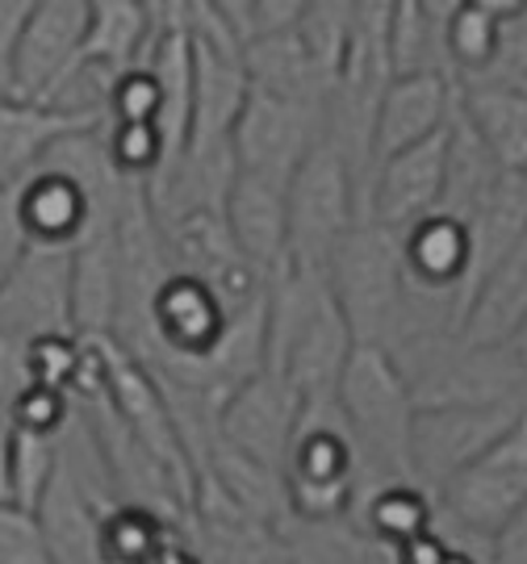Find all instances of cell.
Wrapping results in <instances>:
<instances>
[{"instance_id":"836d02e7","label":"cell","mask_w":527,"mask_h":564,"mask_svg":"<svg viewBox=\"0 0 527 564\" xmlns=\"http://www.w3.org/2000/svg\"><path fill=\"white\" fill-rule=\"evenodd\" d=\"M498 561L527 564V502H524V510L503 527V535H498Z\"/></svg>"},{"instance_id":"9a60e30c","label":"cell","mask_w":527,"mask_h":564,"mask_svg":"<svg viewBox=\"0 0 527 564\" xmlns=\"http://www.w3.org/2000/svg\"><path fill=\"white\" fill-rule=\"evenodd\" d=\"M244 59L256 88H268V93L289 97V101L323 105V109L331 101V93H335V80H340L323 63V55L310 46L302 25L251 34Z\"/></svg>"},{"instance_id":"4316f807","label":"cell","mask_w":527,"mask_h":564,"mask_svg":"<svg viewBox=\"0 0 527 564\" xmlns=\"http://www.w3.org/2000/svg\"><path fill=\"white\" fill-rule=\"evenodd\" d=\"M4 414H9L13 426H30V431H42V435H63V426L72 423V414H76V393L60 389V384L25 381L4 402Z\"/></svg>"},{"instance_id":"7402d4cb","label":"cell","mask_w":527,"mask_h":564,"mask_svg":"<svg viewBox=\"0 0 527 564\" xmlns=\"http://www.w3.org/2000/svg\"><path fill=\"white\" fill-rule=\"evenodd\" d=\"M155 39H160V30H155L147 0H93V21H88L80 59L101 63L122 76L126 67L147 59Z\"/></svg>"},{"instance_id":"7a4b0ae2","label":"cell","mask_w":527,"mask_h":564,"mask_svg":"<svg viewBox=\"0 0 527 564\" xmlns=\"http://www.w3.org/2000/svg\"><path fill=\"white\" fill-rule=\"evenodd\" d=\"M527 502V410L498 444L435 494V531L461 561H498V535Z\"/></svg>"},{"instance_id":"2e32d148","label":"cell","mask_w":527,"mask_h":564,"mask_svg":"<svg viewBox=\"0 0 527 564\" xmlns=\"http://www.w3.org/2000/svg\"><path fill=\"white\" fill-rule=\"evenodd\" d=\"M101 113H76L55 101H30V97H4L0 101V181L13 184L34 172L67 134L105 126Z\"/></svg>"},{"instance_id":"d6a6232c","label":"cell","mask_w":527,"mask_h":564,"mask_svg":"<svg viewBox=\"0 0 527 564\" xmlns=\"http://www.w3.org/2000/svg\"><path fill=\"white\" fill-rule=\"evenodd\" d=\"M42 9V0H0V51H9L30 18Z\"/></svg>"},{"instance_id":"74e56055","label":"cell","mask_w":527,"mask_h":564,"mask_svg":"<svg viewBox=\"0 0 527 564\" xmlns=\"http://www.w3.org/2000/svg\"><path fill=\"white\" fill-rule=\"evenodd\" d=\"M510 347H515V356L524 360V368H527V318H524V326L510 335Z\"/></svg>"},{"instance_id":"603a6c76","label":"cell","mask_w":527,"mask_h":564,"mask_svg":"<svg viewBox=\"0 0 527 564\" xmlns=\"http://www.w3.org/2000/svg\"><path fill=\"white\" fill-rule=\"evenodd\" d=\"M527 318V230L524 239L510 247L503 263L477 289L473 310H469L465 335L477 343H510V335Z\"/></svg>"},{"instance_id":"5b68a950","label":"cell","mask_w":527,"mask_h":564,"mask_svg":"<svg viewBox=\"0 0 527 564\" xmlns=\"http://www.w3.org/2000/svg\"><path fill=\"white\" fill-rule=\"evenodd\" d=\"M361 218H365V184L340 151V142L323 134L289 184V263L326 272L340 239Z\"/></svg>"},{"instance_id":"4dcf8cb0","label":"cell","mask_w":527,"mask_h":564,"mask_svg":"<svg viewBox=\"0 0 527 564\" xmlns=\"http://www.w3.org/2000/svg\"><path fill=\"white\" fill-rule=\"evenodd\" d=\"M494 72H503V76L527 88V9L503 25V51L494 59Z\"/></svg>"},{"instance_id":"8fae6325","label":"cell","mask_w":527,"mask_h":564,"mask_svg":"<svg viewBox=\"0 0 527 564\" xmlns=\"http://www.w3.org/2000/svg\"><path fill=\"white\" fill-rule=\"evenodd\" d=\"M302 410L305 398L293 389V381L264 368L226 398L223 414H218V435L247 456L284 468L298 423H302Z\"/></svg>"},{"instance_id":"30bf717a","label":"cell","mask_w":527,"mask_h":564,"mask_svg":"<svg viewBox=\"0 0 527 564\" xmlns=\"http://www.w3.org/2000/svg\"><path fill=\"white\" fill-rule=\"evenodd\" d=\"M88 21H93V0H42V9L18 34V42L0 51L4 97L42 101L63 80V72L80 59Z\"/></svg>"},{"instance_id":"7c38bea8","label":"cell","mask_w":527,"mask_h":564,"mask_svg":"<svg viewBox=\"0 0 527 564\" xmlns=\"http://www.w3.org/2000/svg\"><path fill=\"white\" fill-rule=\"evenodd\" d=\"M448 188V126L431 139L402 147L373 167L365 188V218L410 230L444 205Z\"/></svg>"},{"instance_id":"f1b7e54d","label":"cell","mask_w":527,"mask_h":564,"mask_svg":"<svg viewBox=\"0 0 527 564\" xmlns=\"http://www.w3.org/2000/svg\"><path fill=\"white\" fill-rule=\"evenodd\" d=\"M0 564H55L39 510L0 502Z\"/></svg>"},{"instance_id":"cb8c5ba5","label":"cell","mask_w":527,"mask_h":564,"mask_svg":"<svg viewBox=\"0 0 527 564\" xmlns=\"http://www.w3.org/2000/svg\"><path fill=\"white\" fill-rule=\"evenodd\" d=\"M55 473H60V435H42V431L9 423L4 431V502L39 510Z\"/></svg>"},{"instance_id":"d590c367","label":"cell","mask_w":527,"mask_h":564,"mask_svg":"<svg viewBox=\"0 0 527 564\" xmlns=\"http://www.w3.org/2000/svg\"><path fill=\"white\" fill-rule=\"evenodd\" d=\"M461 4H465V0H423V9L431 13V18H435V25H440V30H444L448 21H452V13H456Z\"/></svg>"},{"instance_id":"277c9868","label":"cell","mask_w":527,"mask_h":564,"mask_svg":"<svg viewBox=\"0 0 527 564\" xmlns=\"http://www.w3.org/2000/svg\"><path fill=\"white\" fill-rule=\"evenodd\" d=\"M284 481H289V506L302 519L352 514L365 481V452L340 398L305 402L289 460H284Z\"/></svg>"},{"instance_id":"6da1fadb","label":"cell","mask_w":527,"mask_h":564,"mask_svg":"<svg viewBox=\"0 0 527 564\" xmlns=\"http://www.w3.org/2000/svg\"><path fill=\"white\" fill-rule=\"evenodd\" d=\"M340 405L365 452V485L415 481V414L419 398L398 356L381 343H356L340 381Z\"/></svg>"},{"instance_id":"484cf974","label":"cell","mask_w":527,"mask_h":564,"mask_svg":"<svg viewBox=\"0 0 527 564\" xmlns=\"http://www.w3.org/2000/svg\"><path fill=\"white\" fill-rule=\"evenodd\" d=\"M105 139H109V155H114V163H118V172H122L126 181L147 184L172 155V142L163 134V126L147 118L105 121Z\"/></svg>"},{"instance_id":"4fadbf2b","label":"cell","mask_w":527,"mask_h":564,"mask_svg":"<svg viewBox=\"0 0 527 564\" xmlns=\"http://www.w3.org/2000/svg\"><path fill=\"white\" fill-rule=\"evenodd\" d=\"M456 97H461V76L452 72H394L377 105L373 167L402 147L440 134L456 113Z\"/></svg>"},{"instance_id":"3957f363","label":"cell","mask_w":527,"mask_h":564,"mask_svg":"<svg viewBox=\"0 0 527 564\" xmlns=\"http://www.w3.org/2000/svg\"><path fill=\"white\" fill-rule=\"evenodd\" d=\"M331 289L344 305L347 323L361 343H389L398 339L406 314V256L402 230L361 218L347 230L335 256L326 263Z\"/></svg>"},{"instance_id":"e575fe53","label":"cell","mask_w":527,"mask_h":564,"mask_svg":"<svg viewBox=\"0 0 527 564\" xmlns=\"http://www.w3.org/2000/svg\"><path fill=\"white\" fill-rule=\"evenodd\" d=\"M477 9H486V13H494V18H503V21H510V18H519L527 9V0H473Z\"/></svg>"},{"instance_id":"1f68e13d","label":"cell","mask_w":527,"mask_h":564,"mask_svg":"<svg viewBox=\"0 0 527 564\" xmlns=\"http://www.w3.org/2000/svg\"><path fill=\"white\" fill-rule=\"evenodd\" d=\"M310 0H256L251 9V34H268V30H293L305 21Z\"/></svg>"},{"instance_id":"d4e9b609","label":"cell","mask_w":527,"mask_h":564,"mask_svg":"<svg viewBox=\"0 0 527 564\" xmlns=\"http://www.w3.org/2000/svg\"><path fill=\"white\" fill-rule=\"evenodd\" d=\"M503 25L507 21L477 9L473 0H465L452 21L444 25V39H448V59L456 67V76H473V72H486L494 67L498 51H503Z\"/></svg>"},{"instance_id":"83f0119b","label":"cell","mask_w":527,"mask_h":564,"mask_svg":"<svg viewBox=\"0 0 527 564\" xmlns=\"http://www.w3.org/2000/svg\"><path fill=\"white\" fill-rule=\"evenodd\" d=\"M356 13H361V0H310V9H305V39L323 55V63L335 76L344 72L347 42H352V30H356Z\"/></svg>"},{"instance_id":"5bb4252c","label":"cell","mask_w":527,"mask_h":564,"mask_svg":"<svg viewBox=\"0 0 527 564\" xmlns=\"http://www.w3.org/2000/svg\"><path fill=\"white\" fill-rule=\"evenodd\" d=\"M197 55V84H193V130L189 147H226L244 118L251 97V72L244 51H226L205 39H193Z\"/></svg>"},{"instance_id":"f546056e","label":"cell","mask_w":527,"mask_h":564,"mask_svg":"<svg viewBox=\"0 0 527 564\" xmlns=\"http://www.w3.org/2000/svg\"><path fill=\"white\" fill-rule=\"evenodd\" d=\"M118 118H147L163 126V84L151 72V63H135V67H126L122 76H118L114 97H109V121Z\"/></svg>"},{"instance_id":"ba28073f","label":"cell","mask_w":527,"mask_h":564,"mask_svg":"<svg viewBox=\"0 0 527 564\" xmlns=\"http://www.w3.org/2000/svg\"><path fill=\"white\" fill-rule=\"evenodd\" d=\"M527 398L482 405H419L415 414V481L440 494L452 477H461L469 464H477L490 447L524 419Z\"/></svg>"},{"instance_id":"ffe728a7","label":"cell","mask_w":527,"mask_h":564,"mask_svg":"<svg viewBox=\"0 0 527 564\" xmlns=\"http://www.w3.org/2000/svg\"><path fill=\"white\" fill-rule=\"evenodd\" d=\"M122 310V256H118V226L76 247V330L84 339L114 335Z\"/></svg>"},{"instance_id":"d6986e66","label":"cell","mask_w":527,"mask_h":564,"mask_svg":"<svg viewBox=\"0 0 527 564\" xmlns=\"http://www.w3.org/2000/svg\"><path fill=\"white\" fill-rule=\"evenodd\" d=\"M55 564H105V510L60 452V473L39 502Z\"/></svg>"},{"instance_id":"9c48e42d","label":"cell","mask_w":527,"mask_h":564,"mask_svg":"<svg viewBox=\"0 0 527 564\" xmlns=\"http://www.w3.org/2000/svg\"><path fill=\"white\" fill-rule=\"evenodd\" d=\"M326 134V109L277 97L268 88H251L247 109L235 126V160L244 172H256L264 181L293 184L298 167L314 151V142Z\"/></svg>"},{"instance_id":"ac0fdd59","label":"cell","mask_w":527,"mask_h":564,"mask_svg":"<svg viewBox=\"0 0 527 564\" xmlns=\"http://www.w3.org/2000/svg\"><path fill=\"white\" fill-rule=\"evenodd\" d=\"M461 109L507 172H527V88L503 72L461 76Z\"/></svg>"},{"instance_id":"e0dca14e","label":"cell","mask_w":527,"mask_h":564,"mask_svg":"<svg viewBox=\"0 0 527 564\" xmlns=\"http://www.w3.org/2000/svg\"><path fill=\"white\" fill-rule=\"evenodd\" d=\"M226 218L244 256L268 281L289 268V188L284 184L264 181L256 172L239 167L235 193L226 202Z\"/></svg>"},{"instance_id":"8d00e7d4","label":"cell","mask_w":527,"mask_h":564,"mask_svg":"<svg viewBox=\"0 0 527 564\" xmlns=\"http://www.w3.org/2000/svg\"><path fill=\"white\" fill-rule=\"evenodd\" d=\"M218 4H223L226 13H230V18L244 25L247 39H251V9H256V0H218Z\"/></svg>"},{"instance_id":"8992f818","label":"cell","mask_w":527,"mask_h":564,"mask_svg":"<svg viewBox=\"0 0 527 564\" xmlns=\"http://www.w3.org/2000/svg\"><path fill=\"white\" fill-rule=\"evenodd\" d=\"M18 209L25 239L39 247H84L93 235H101L109 226H118L122 214V188H97L72 167L60 163H39L30 176L4 184V193Z\"/></svg>"},{"instance_id":"44dd1931","label":"cell","mask_w":527,"mask_h":564,"mask_svg":"<svg viewBox=\"0 0 527 564\" xmlns=\"http://www.w3.org/2000/svg\"><path fill=\"white\" fill-rule=\"evenodd\" d=\"M352 519L394 552L435 527V494L419 481H381L356 494Z\"/></svg>"},{"instance_id":"52a82bcc","label":"cell","mask_w":527,"mask_h":564,"mask_svg":"<svg viewBox=\"0 0 527 564\" xmlns=\"http://www.w3.org/2000/svg\"><path fill=\"white\" fill-rule=\"evenodd\" d=\"M0 343L18 356L46 330H76V251L30 242L9 272H0Z\"/></svg>"}]
</instances>
